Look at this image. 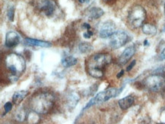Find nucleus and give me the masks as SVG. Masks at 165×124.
<instances>
[{"label": "nucleus", "mask_w": 165, "mask_h": 124, "mask_svg": "<svg viewBox=\"0 0 165 124\" xmlns=\"http://www.w3.org/2000/svg\"><path fill=\"white\" fill-rule=\"evenodd\" d=\"M116 31V25L113 21H107L101 24L99 30V35L101 38L110 37Z\"/></svg>", "instance_id": "obj_9"}, {"label": "nucleus", "mask_w": 165, "mask_h": 124, "mask_svg": "<svg viewBox=\"0 0 165 124\" xmlns=\"http://www.w3.org/2000/svg\"><path fill=\"white\" fill-rule=\"evenodd\" d=\"M82 28H83V29L89 30L91 28V26H90V24H88V23H85V24L82 25Z\"/></svg>", "instance_id": "obj_26"}, {"label": "nucleus", "mask_w": 165, "mask_h": 124, "mask_svg": "<svg viewBox=\"0 0 165 124\" xmlns=\"http://www.w3.org/2000/svg\"><path fill=\"white\" fill-rule=\"evenodd\" d=\"M33 4L46 16H51L56 9V4L53 0H33Z\"/></svg>", "instance_id": "obj_6"}, {"label": "nucleus", "mask_w": 165, "mask_h": 124, "mask_svg": "<svg viewBox=\"0 0 165 124\" xmlns=\"http://www.w3.org/2000/svg\"><path fill=\"white\" fill-rule=\"evenodd\" d=\"M129 35L124 31L115 32L110 37V46L113 49H119L129 41Z\"/></svg>", "instance_id": "obj_8"}, {"label": "nucleus", "mask_w": 165, "mask_h": 124, "mask_svg": "<svg viewBox=\"0 0 165 124\" xmlns=\"http://www.w3.org/2000/svg\"><path fill=\"white\" fill-rule=\"evenodd\" d=\"M161 122L162 123H165V108H164L161 114Z\"/></svg>", "instance_id": "obj_23"}, {"label": "nucleus", "mask_w": 165, "mask_h": 124, "mask_svg": "<svg viewBox=\"0 0 165 124\" xmlns=\"http://www.w3.org/2000/svg\"><path fill=\"white\" fill-rule=\"evenodd\" d=\"M12 104L11 103V102H7V103H5V104L4 105V109H5V114L8 112H9V111L12 110Z\"/></svg>", "instance_id": "obj_22"}, {"label": "nucleus", "mask_w": 165, "mask_h": 124, "mask_svg": "<svg viewBox=\"0 0 165 124\" xmlns=\"http://www.w3.org/2000/svg\"><path fill=\"white\" fill-rule=\"evenodd\" d=\"M78 60L72 56H66L62 59V66L66 68L71 67V66H75L77 63Z\"/></svg>", "instance_id": "obj_16"}, {"label": "nucleus", "mask_w": 165, "mask_h": 124, "mask_svg": "<svg viewBox=\"0 0 165 124\" xmlns=\"http://www.w3.org/2000/svg\"><path fill=\"white\" fill-rule=\"evenodd\" d=\"M112 61V57L108 53H97L89 58L88 61V72L94 78H99L103 76V69Z\"/></svg>", "instance_id": "obj_1"}, {"label": "nucleus", "mask_w": 165, "mask_h": 124, "mask_svg": "<svg viewBox=\"0 0 165 124\" xmlns=\"http://www.w3.org/2000/svg\"><path fill=\"white\" fill-rule=\"evenodd\" d=\"M161 58L162 59V60H165V49L163 50L162 52H161Z\"/></svg>", "instance_id": "obj_27"}, {"label": "nucleus", "mask_w": 165, "mask_h": 124, "mask_svg": "<svg viewBox=\"0 0 165 124\" xmlns=\"http://www.w3.org/2000/svg\"><path fill=\"white\" fill-rule=\"evenodd\" d=\"M136 53V48L133 46H128L125 48V50L123 52L121 56L120 57L119 59V63L121 65H124L128 62L132 57V56L135 54Z\"/></svg>", "instance_id": "obj_11"}, {"label": "nucleus", "mask_w": 165, "mask_h": 124, "mask_svg": "<svg viewBox=\"0 0 165 124\" xmlns=\"http://www.w3.org/2000/svg\"><path fill=\"white\" fill-rule=\"evenodd\" d=\"M26 116H27V114H26V112H25L23 108H20V109H19V111H18L17 113H16L15 118L17 120L21 122L25 119Z\"/></svg>", "instance_id": "obj_20"}, {"label": "nucleus", "mask_w": 165, "mask_h": 124, "mask_svg": "<svg viewBox=\"0 0 165 124\" xmlns=\"http://www.w3.org/2000/svg\"><path fill=\"white\" fill-rule=\"evenodd\" d=\"M142 31L147 35H155L157 33V28L155 25L146 23L142 25Z\"/></svg>", "instance_id": "obj_17"}, {"label": "nucleus", "mask_w": 165, "mask_h": 124, "mask_svg": "<svg viewBox=\"0 0 165 124\" xmlns=\"http://www.w3.org/2000/svg\"><path fill=\"white\" fill-rule=\"evenodd\" d=\"M146 19V12L141 5H135L131 8L128 15V21L133 28H140Z\"/></svg>", "instance_id": "obj_4"}, {"label": "nucleus", "mask_w": 165, "mask_h": 124, "mask_svg": "<svg viewBox=\"0 0 165 124\" xmlns=\"http://www.w3.org/2000/svg\"><path fill=\"white\" fill-rule=\"evenodd\" d=\"M79 1V3H86V1H88V0H78Z\"/></svg>", "instance_id": "obj_29"}, {"label": "nucleus", "mask_w": 165, "mask_h": 124, "mask_svg": "<svg viewBox=\"0 0 165 124\" xmlns=\"http://www.w3.org/2000/svg\"><path fill=\"white\" fill-rule=\"evenodd\" d=\"M5 65L8 71H10V79L17 81L20 75L24 72L26 62L24 59L18 53H10L5 58Z\"/></svg>", "instance_id": "obj_3"}, {"label": "nucleus", "mask_w": 165, "mask_h": 124, "mask_svg": "<svg viewBox=\"0 0 165 124\" xmlns=\"http://www.w3.org/2000/svg\"><path fill=\"white\" fill-rule=\"evenodd\" d=\"M55 98L49 92L37 93L32 97L30 104L32 111L39 114L48 113L54 104Z\"/></svg>", "instance_id": "obj_2"}, {"label": "nucleus", "mask_w": 165, "mask_h": 124, "mask_svg": "<svg viewBox=\"0 0 165 124\" xmlns=\"http://www.w3.org/2000/svg\"><path fill=\"white\" fill-rule=\"evenodd\" d=\"M20 36L15 31H8L5 36V46L8 48L15 47L20 43Z\"/></svg>", "instance_id": "obj_10"}, {"label": "nucleus", "mask_w": 165, "mask_h": 124, "mask_svg": "<svg viewBox=\"0 0 165 124\" xmlns=\"http://www.w3.org/2000/svg\"><path fill=\"white\" fill-rule=\"evenodd\" d=\"M93 35V33L91 31H89V30H88L87 32H85V33L83 34V36L85 37V38H90L91 36Z\"/></svg>", "instance_id": "obj_24"}, {"label": "nucleus", "mask_w": 165, "mask_h": 124, "mask_svg": "<svg viewBox=\"0 0 165 124\" xmlns=\"http://www.w3.org/2000/svg\"><path fill=\"white\" fill-rule=\"evenodd\" d=\"M135 65H136V60H133V61H132V62H131V63L130 64V66H129L128 67H127L126 71H128V72L130 71V70L132 69V68H133V66H135Z\"/></svg>", "instance_id": "obj_25"}, {"label": "nucleus", "mask_w": 165, "mask_h": 124, "mask_svg": "<svg viewBox=\"0 0 165 124\" xmlns=\"http://www.w3.org/2000/svg\"><path fill=\"white\" fill-rule=\"evenodd\" d=\"M27 118H28V123L29 124H37L40 121L39 114H37V112H35L34 111L28 113Z\"/></svg>", "instance_id": "obj_18"}, {"label": "nucleus", "mask_w": 165, "mask_h": 124, "mask_svg": "<svg viewBox=\"0 0 165 124\" xmlns=\"http://www.w3.org/2000/svg\"><path fill=\"white\" fill-rule=\"evenodd\" d=\"M118 91L115 88H111V89H108L105 90V91H101V92L98 93L94 98H93L88 103L86 104L84 110L88 108L92 105H95V104L97 105V104H100L104 103V102L107 101L110 98L116 97Z\"/></svg>", "instance_id": "obj_5"}, {"label": "nucleus", "mask_w": 165, "mask_h": 124, "mask_svg": "<svg viewBox=\"0 0 165 124\" xmlns=\"http://www.w3.org/2000/svg\"><path fill=\"white\" fill-rule=\"evenodd\" d=\"M7 15H8V19L11 21H13L14 16H15V9H14L13 7H11V8H8V12H7Z\"/></svg>", "instance_id": "obj_21"}, {"label": "nucleus", "mask_w": 165, "mask_h": 124, "mask_svg": "<svg viewBox=\"0 0 165 124\" xmlns=\"http://www.w3.org/2000/svg\"><path fill=\"white\" fill-rule=\"evenodd\" d=\"M123 73H124V71H123V70H122V71L120 72V73H118V75H117V78H120V77H121L122 75H123Z\"/></svg>", "instance_id": "obj_28"}, {"label": "nucleus", "mask_w": 165, "mask_h": 124, "mask_svg": "<svg viewBox=\"0 0 165 124\" xmlns=\"http://www.w3.org/2000/svg\"><path fill=\"white\" fill-rule=\"evenodd\" d=\"M104 1H109V0H104Z\"/></svg>", "instance_id": "obj_31"}, {"label": "nucleus", "mask_w": 165, "mask_h": 124, "mask_svg": "<svg viewBox=\"0 0 165 124\" xmlns=\"http://www.w3.org/2000/svg\"><path fill=\"white\" fill-rule=\"evenodd\" d=\"M103 9L99 8V7H93L88 11V17L91 19H99L104 15Z\"/></svg>", "instance_id": "obj_15"}, {"label": "nucleus", "mask_w": 165, "mask_h": 124, "mask_svg": "<svg viewBox=\"0 0 165 124\" xmlns=\"http://www.w3.org/2000/svg\"><path fill=\"white\" fill-rule=\"evenodd\" d=\"M25 43L28 45L35 46H40V47H50L52 46L51 43L47 42V41H43V40H35L32 38H26L25 39Z\"/></svg>", "instance_id": "obj_12"}, {"label": "nucleus", "mask_w": 165, "mask_h": 124, "mask_svg": "<svg viewBox=\"0 0 165 124\" xmlns=\"http://www.w3.org/2000/svg\"><path fill=\"white\" fill-rule=\"evenodd\" d=\"M28 94V91H19L17 92H15L14 94L13 97H12V101L13 103L16 104V105H19L20 104L22 100L24 99L25 97Z\"/></svg>", "instance_id": "obj_14"}, {"label": "nucleus", "mask_w": 165, "mask_h": 124, "mask_svg": "<svg viewBox=\"0 0 165 124\" xmlns=\"http://www.w3.org/2000/svg\"><path fill=\"white\" fill-rule=\"evenodd\" d=\"M165 77L161 75H152L145 79V84L148 89L152 91H158L164 86Z\"/></svg>", "instance_id": "obj_7"}, {"label": "nucleus", "mask_w": 165, "mask_h": 124, "mask_svg": "<svg viewBox=\"0 0 165 124\" xmlns=\"http://www.w3.org/2000/svg\"><path fill=\"white\" fill-rule=\"evenodd\" d=\"M134 103V98L132 96H127L125 98H122L119 100L118 104H119L120 107L122 110H127L132 107V105Z\"/></svg>", "instance_id": "obj_13"}, {"label": "nucleus", "mask_w": 165, "mask_h": 124, "mask_svg": "<svg viewBox=\"0 0 165 124\" xmlns=\"http://www.w3.org/2000/svg\"><path fill=\"white\" fill-rule=\"evenodd\" d=\"M164 13H165V4H164Z\"/></svg>", "instance_id": "obj_30"}, {"label": "nucleus", "mask_w": 165, "mask_h": 124, "mask_svg": "<svg viewBox=\"0 0 165 124\" xmlns=\"http://www.w3.org/2000/svg\"><path fill=\"white\" fill-rule=\"evenodd\" d=\"M79 50L82 53H88V52L91 51L93 50V46L91 45L90 43L84 42L81 43L79 45Z\"/></svg>", "instance_id": "obj_19"}]
</instances>
